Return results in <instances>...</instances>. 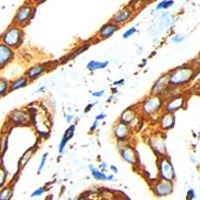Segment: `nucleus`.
Here are the masks:
<instances>
[{
  "label": "nucleus",
  "mask_w": 200,
  "mask_h": 200,
  "mask_svg": "<svg viewBox=\"0 0 200 200\" xmlns=\"http://www.w3.org/2000/svg\"><path fill=\"white\" fill-rule=\"evenodd\" d=\"M24 38V31L23 28L11 24L10 26L6 28V30L2 33L0 37V42L6 45L7 47L15 50L21 46Z\"/></svg>",
  "instance_id": "obj_1"
},
{
  "label": "nucleus",
  "mask_w": 200,
  "mask_h": 200,
  "mask_svg": "<svg viewBox=\"0 0 200 200\" xmlns=\"http://www.w3.org/2000/svg\"><path fill=\"white\" fill-rule=\"evenodd\" d=\"M194 70L190 66H182L172 70L167 74L168 87H180L190 81L193 77Z\"/></svg>",
  "instance_id": "obj_2"
},
{
  "label": "nucleus",
  "mask_w": 200,
  "mask_h": 200,
  "mask_svg": "<svg viewBox=\"0 0 200 200\" xmlns=\"http://www.w3.org/2000/svg\"><path fill=\"white\" fill-rule=\"evenodd\" d=\"M164 99L159 95H149L139 103V112L143 116H154L162 111Z\"/></svg>",
  "instance_id": "obj_3"
},
{
  "label": "nucleus",
  "mask_w": 200,
  "mask_h": 200,
  "mask_svg": "<svg viewBox=\"0 0 200 200\" xmlns=\"http://www.w3.org/2000/svg\"><path fill=\"white\" fill-rule=\"evenodd\" d=\"M34 13H35V7L31 4L25 3L21 5L16 11L15 16L12 20V24L21 28L25 27L33 18Z\"/></svg>",
  "instance_id": "obj_4"
},
{
  "label": "nucleus",
  "mask_w": 200,
  "mask_h": 200,
  "mask_svg": "<svg viewBox=\"0 0 200 200\" xmlns=\"http://www.w3.org/2000/svg\"><path fill=\"white\" fill-rule=\"evenodd\" d=\"M157 169H158L159 179L172 182L175 178V171L172 162L167 156H161L157 159Z\"/></svg>",
  "instance_id": "obj_5"
},
{
  "label": "nucleus",
  "mask_w": 200,
  "mask_h": 200,
  "mask_svg": "<svg viewBox=\"0 0 200 200\" xmlns=\"http://www.w3.org/2000/svg\"><path fill=\"white\" fill-rule=\"evenodd\" d=\"M151 189H152V192L155 196L164 197L172 193L173 184L172 182H168V181H165V180L159 179L152 184Z\"/></svg>",
  "instance_id": "obj_6"
},
{
  "label": "nucleus",
  "mask_w": 200,
  "mask_h": 200,
  "mask_svg": "<svg viewBox=\"0 0 200 200\" xmlns=\"http://www.w3.org/2000/svg\"><path fill=\"white\" fill-rule=\"evenodd\" d=\"M133 15H134L133 8H131V6L127 5V6L122 7L118 12H116L114 14L110 21L113 22L114 24L120 26V25H123L126 23V22L129 21V20L133 17Z\"/></svg>",
  "instance_id": "obj_7"
},
{
  "label": "nucleus",
  "mask_w": 200,
  "mask_h": 200,
  "mask_svg": "<svg viewBox=\"0 0 200 200\" xmlns=\"http://www.w3.org/2000/svg\"><path fill=\"white\" fill-rule=\"evenodd\" d=\"M185 104V97L182 95L173 96L167 100L163 104L162 111L166 113H175L184 106Z\"/></svg>",
  "instance_id": "obj_8"
},
{
  "label": "nucleus",
  "mask_w": 200,
  "mask_h": 200,
  "mask_svg": "<svg viewBox=\"0 0 200 200\" xmlns=\"http://www.w3.org/2000/svg\"><path fill=\"white\" fill-rule=\"evenodd\" d=\"M131 135V129L127 124L122 123V122L118 121L115 124V126L113 128V136L117 139V141L119 142H124L127 141L129 139Z\"/></svg>",
  "instance_id": "obj_9"
},
{
  "label": "nucleus",
  "mask_w": 200,
  "mask_h": 200,
  "mask_svg": "<svg viewBox=\"0 0 200 200\" xmlns=\"http://www.w3.org/2000/svg\"><path fill=\"white\" fill-rule=\"evenodd\" d=\"M120 154H121L122 159L125 162L129 163L131 165H138L139 164V158L138 154H137L136 150L134 149L132 146L129 145H123L121 148H119Z\"/></svg>",
  "instance_id": "obj_10"
},
{
  "label": "nucleus",
  "mask_w": 200,
  "mask_h": 200,
  "mask_svg": "<svg viewBox=\"0 0 200 200\" xmlns=\"http://www.w3.org/2000/svg\"><path fill=\"white\" fill-rule=\"evenodd\" d=\"M149 145L155 154L158 155V157L165 156V151H166V147H165V140L163 137L160 135H153L149 138Z\"/></svg>",
  "instance_id": "obj_11"
},
{
  "label": "nucleus",
  "mask_w": 200,
  "mask_h": 200,
  "mask_svg": "<svg viewBox=\"0 0 200 200\" xmlns=\"http://www.w3.org/2000/svg\"><path fill=\"white\" fill-rule=\"evenodd\" d=\"M14 56H15L14 50L0 42V70L9 64L13 60Z\"/></svg>",
  "instance_id": "obj_12"
},
{
  "label": "nucleus",
  "mask_w": 200,
  "mask_h": 200,
  "mask_svg": "<svg viewBox=\"0 0 200 200\" xmlns=\"http://www.w3.org/2000/svg\"><path fill=\"white\" fill-rule=\"evenodd\" d=\"M47 70H48V63L36 64L31 66L30 68H28V69L25 71L24 76L26 77L29 81H32V80L37 79L41 74L46 72Z\"/></svg>",
  "instance_id": "obj_13"
},
{
  "label": "nucleus",
  "mask_w": 200,
  "mask_h": 200,
  "mask_svg": "<svg viewBox=\"0 0 200 200\" xmlns=\"http://www.w3.org/2000/svg\"><path fill=\"white\" fill-rule=\"evenodd\" d=\"M168 88V81H167V74L162 75L154 82V84L151 87L150 95H159L162 96V94L166 92Z\"/></svg>",
  "instance_id": "obj_14"
},
{
  "label": "nucleus",
  "mask_w": 200,
  "mask_h": 200,
  "mask_svg": "<svg viewBox=\"0 0 200 200\" xmlns=\"http://www.w3.org/2000/svg\"><path fill=\"white\" fill-rule=\"evenodd\" d=\"M118 29H119L118 25L114 24L113 22L109 21L107 22V23H105L104 25H102V27L100 28L99 31L97 32L96 36L98 37L100 40H105L112 36Z\"/></svg>",
  "instance_id": "obj_15"
},
{
  "label": "nucleus",
  "mask_w": 200,
  "mask_h": 200,
  "mask_svg": "<svg viewBox=\"0 0 200 200\" xmlns=\"http://www.w3.org/2000/svg\"><path fill=\"white\" fill-rule=\"evenodd\" d=\"M9 119L15 125H26L27 122H29V114L22 109L14 110L10 113Z\"/></svg>",
  "instance_id": "obj_16"
},
{
  "label": "nucleus",
  "mask_w": 200,
  "mask_h": 200,
  "mask_svg": "<svg viewBox=\"0 0 200 200\" xmlns=\"http://www.w3.org/2000/svg\"><path fill=\"white\" fill-rule=\"evenodd\" d=\"M159 127L161 130H169L174 127L175 124V116L173 113L163 112L159 118Z\"/></svg>",
  "instance_id": "obj_17"
},
{
  "label": "nucleus",
  "mask_w": 200,
  "mask_h": 200,
  "mask_svg": "<svg viewBox=\"0 0 200 200\" xmlns=\"http://www.w3.org/2000/svg\"><path fill=\"white\" fill-rule=\"evenodd\" d=\"M138 111H137L134 107H129L127 109H125L123 112L121 113L119 118V121L122 122V123H125L127 125H129L130 123L135 120L137 117H138Z\"/></svg>",
  "instance_id": "obj_18"
},
{
  "label": "nucleus",
  "mask_w": 200,
  "mask_h": 200,
  "mask_svg": "<svg viewBox=\"0 0 200 200\" xmlns=\"http://www.w3.org/2000/svg\"><path fill=\"white\" fill-rule=\"evenodd\" d=\"M29 82L30 81L24 75L12 80V81L9 82V92L14 91V90H18L20 88H23L25 86H27V85L29 84Z\"/></svg>",
  "instance_id": "obj_19"
},
{
  "label": "nucleus",
  "mask_w": 200,
  "mask_h": 200,
  "mask_svg": "<svg viewBox=\"0 0 200 200\" xmlns=\"http://www.w3.org/2000/svg\"><path fill=\"white\" fill-rule=\"evenodd\" d=\"M109 64V61L108 60H105V61H97V60H91L86 65V68L89 71H96L99 69H104L106 68Z\"/></svg>",
  "instance_id": "obj_20"
},
{
  "label": "nucleus",
  "mask_w": 200,
  "mask_h": 200,
  "mask_svg": "<svg viewBox=\"0 0 200 200\" xmlns=\"http://www.w3.org/2000/svg\"><path fill=\"white\" fill-rule=\"evenodd\" d=\"M90 47V44L89 43H85L83 45H81V46H79L78 48H76V49H74L73 51H71L69 55H67V57L65 59V61H69L71 59H74L75 57H77L78 55H80L81 53H83L84 51H86L88 48Z\"/></svg>",
  "instance_id": "obj_21"
},
{
  "label": "nucleus",
  "mask_w": 200,
  "mask_h": 200,
  "mask_svg": "<svg viewBox=\"0 0 200 200\" xmlns=\"http://www.w3.org/2000/svg\"><path fill=\"white\" fill-rule=\"evenodd\" d=\"M88 168H89V171L93 178H95L96 180H100V181H105V180H106L107 175L104 172L100 171L98 168H96L95 166H93V165H89Z\"/></svg>",
  "instance_id": "obj_22"
},
{
  "label": "nucleus",
  "mask_w": 200,
  "mask_h": 200,
  "mask_svg": "<svg viewBox=\"0 0 200 200\" xmlns=\"http://www.w3.org/2000/svg\"><path fill=\"white\" fill-rule=\"evenodd\" d=\"M9 92V81L4 77H0V97H3Z\"/></svg>",
  "instance_id": "obj_23"
},
{
  "label": "nucleus",
  "mask_w": 200,
  "mask_h": 200,
  "mask_svg": "<svg viewBox=\"0 0 200 200\" xmlns=\"http://www.w3.org/2000/svg\"><path fill=\"white\" fill-rule=\"evenodd\" d=\"M12 196V190L9 187H3L0 190V200H9Z\"/></svg>",
  "instance_id": "obj_24"
},
{
  "label": "nucleus",
  "mask_w": 200,
  "mask_h": 200,
  "mask_svg": "<svg viewBox=\"0 0 200 200\" xmlns=\"http://www.w3.org/2000/svg\"><path fill=\"white\" fill-rule=\"evenodd\" d=\"M173 5H174V1H171V0H163V1L159 2V3L156 5V10L168 9V8L172 7Z\"/></svg>",
  "instance_id": "obj_25"
},
{
  "label": "nucleus",
  "mask_w": 200,
  "mask_h": 200,
  "mask_svg": "<svg viewBox=\"0 0 200 200\" xmlns=\"http://www.w3.org/2000/svg\"><path fill=\"white\" fill-rule=\"evenodd\" d=\"M75 128H76V125L75 124H71L70 126L68 127L66 130H65V133H64L63 136L68 140V141H69V140L73 137L74 133H75Z\"/></svg>",
  "instance_id": "obj_26"
},
{
  "label": "nucleus",
  "mask_w": 200,
  "mask_h": 200,
  "mask_svg": "<svg viewBox=\"0 0 200 200\" xmlns=\"http://www.w3.org/2000/svg\"><path fill=\"white\" fill-rule=\"evenodd\" d=\"M47 156H48V153H47V152H45V153L43 154V155H42L41 160H40V163H39V166H38V170H37V173H38V174L41 173V171L44 169L45 164H46Z\"/></svg>",
  "instance_id": "obj_27"
},
{
  "label": "nucleus",
  "mask_w": 200,
  "mask_h": 200,
  "mask_svg": "<svg viewBox=\"0 0 200 200\" xmlns=\"http://www.w3.org/2000/svg\"><path fill=\"white\" fill-rule=\"evenodd\" d=\"M6 179H7L6 171L2 167H0V188H3L5 182H6Z\"/></svg>",
  "instance_id": "obj_28"
},
{
  "label": "nucleus",
  "mask_w": 200,
  "mask_h": 200,
  "mask_svg": "<svg viewBox=\"0 0 200 200\" xmlns=\"http://www.w3.org/2000/svg\"><path fill=\"white\" fill-rule=\"evenodd\" d=\"M67 142H68V140L65 138V137L63 136L62 137V139L60 140V143H59V145H58V152L60 153V154H62L64 152V149H65V147H66V144H67Z\"/></svg>",
  "instance_id": "obj_29"
},
{
  "label": "nucleus",
  "mask_w": 200,
  "mask_h": 200,
  "mask_svg": "<svg viewBox=\"0 0 200 200\" xmlns=\"http://www.w3.org/2000/svg\"><path fill=\"white\" fill-rule=\"evenodd\" d=\"M135 32H136V27L133 26V27H131V28H129V29H127L126 31H125V32L123 33V35H122V37H123V39H127V38H129V37L132 36Z\"/></svg>",
  "instance_id": "obj_30"
},
{
  "label": "nucleus",
  "mask_w": 200,
  "mask_h": 200,
  "mask_svg": "<svg viewBox=\"0 0 200 200\" xmlns=\"http://www.w3.org/2000/svg\"><path fill=\"white\" fill-rule=\"evenodd\" d=\"M46 189H45V187H39V188H36V190H34L32 193H31L30 197H37V196H41L42 194H43Z\"/></svg>",
  "instance_id": "obj_31"
},
{
  "label": "nucleus",
  "mask_w": 200,
  "mask_h": 200,
  "mask_svg": "<svg viewBox=\"0 0 200 200\" xmlns=\"http://www.w3.org/2000/svg\"><path fill=\"white\" fill-rule=\"evenodd\" d=\"M171 40H172L173 43H180V42H182L184 40V36L181 35V34H175V35L171 38Z\"/></svg>",
  "instance_id": "obj_32"
},
{
  "label": "nucleus",
  "mask_w": 200,
  "mask_h": 200,
  "mask_svg": "<svg viewBox=\"0 0 200 200\" xmlns=\"http://www.w3.org/2000/svg\"><path fill=\"white\" fill-rule=\"evenodd\" d=\"M196 197V194L194 192L193 189H189L187 191V195H186V199L187 200H193Z\"/></svg>",
  "instance_id": "obj_33"
},
{
  "label": "nucleus",
  "mask_w": 200,
  "mask_h": 200,
  "mask_svg": "<svg viewBox=\"0 0 200 200\" xmlns=\"http://www.w3.org/2000/svg\"><path fill=\"white\" fill-rule=\"evenodd\" d=\"M105 93V90L102 89V90H99V91H95V92H91L93 97H96V98H100V97H102L104 95Z\"/></svg>",
  "instance_id": "obj_34"
},
{
  "label": "nucleus",
  "mask_w": 200,
  "mask_h": 200,
  "mask_svg": "<svg viewBox=\"0 0 200 200\" xmlns=\"http://www.w3.org/2000/svg\"><path fill=\"white\" fill-rule=\"evenodd\" d=\"M98 123H99V121H96V120H94V122H93L92 125H91L90 128H89V131L91 133L94 132V131L97 129V127H98Z\"/></svg>",
  "instance_id": "obj_35"
},
{
  "label": "nucleus",
  "mask_w": 200,
  "mask_h": 200,
  "mask_svg": "<svg viewBox=\"0 0 200 200\" xmlns=\"http://www.w3.org/2000/svg\"><path fill=\"white\" fill-rule=\"evenodd\" d=\"M105 118H106V114H105V113H99V114H97V115L95 116L96 121H101V120H103Z\"/></svg>",
  "instance_id": "obj_36"
},
{
  "label": "nucleus",
  "mask_w": 200,
  "mask_h": 200,
  "mask_svg": "<svg viewBox=\"0 0 200 200\" xmlns=\"http://www.w3.org/2000/svg\"><path fill=\"white\" fill-rule=\"evenodd\" d=\"M99 168H100V171H102V172H103V171H105L108 168V164L106 163V162H104V161H102L101 163H100V165H99Z\"/></svg>",
  "instance_id": "obj_37"
},
{
  "label": "nucleus",
  "mask_w": 200,
  "mask_h": 200,
  "mask_svg": "<svg viewBox=\"0 0 200 200\" xmlns=\"http://www.w3.org/2000/svg\"><path fill=\"white\" fill-rule=\"evenodd\" d=\"M73 118H74V117H73L72 114H68V115H66V121L68 122V123H71Z\"/></svg>",
  "instance_id": "obj_38"
},
{
  "label": "nucleus",
  "mask_w": 200,
  "mask_h": 200,
  "mask_svg": "<svg viewBox=\"0 0 200 200\" xmlns=\"http://www.w3.org/2000/svg\"><path fill=\"white\" fill-rule=\"evenodd\" d=\"M106 180L107 181H115V176L113 174H110V175L106 176Z\"/></svg>",
  "instance_id": "obj_39"
},
{
  "label": "nucleus",
  "mask_w": 200,
  "mask_h": 200,
  "mask_svg": "<svg viewBox=\"0 0 200 200\" xmlns=\"http://www.w3.org/2000/svg\"><path fill=\"white\" fill-rule=\"evenodd\" d=\"M110 170L112 171L114 174L118 173V168H117L116 166H114V165H111V166H110Z\"/></svg>",
  "instance_id": "obj_40"
},
{
  "label": "nucleus",
  "mask_w": 200,
  "mask_h": 200,
  "mask_svg": "<svg viewBox=\"0 0 200 200\" xmlns=\"http://www.w3.org/2000/svg\"><path fill=\"white\" fill-rule=\"evenodd\" d=\"M124 83V79H121V80H119V81H115L113 83V85L114 86H118V85H122Z\"/></svg>",
  "instance_id": "obj_41"
},
{
  "label": "nucleus",
  "mask_w": 200,
  "mask_h": 200,
  "mask_svg": "<svg viewBox=\"0 0 200 200\" xmlns=\"http://www.w3.org/2000/svg\"><path fill=\"white\" fill-rule=\"evenodd\" d=\"M94 105H95V103H90V104H88L87 106H86V108H85V110H84V112H88L90 109H91V107H93Z\"/></svg>",
  "instance_id": "obj_42"
},
{
  "label": "nucleus",
  "mask_w": 200,
  "mask_h": 200,
  "mask_svg": "<svg viewBox=\"0 0 200 200\" xmlns=\"http://www.w3.org/2000/svg\"><path fill=\"white\" fill-rule=\"evenodd\" d=\"M44 89H45V87L43 86V87H41V88H40V89H39L38 91H37V92H41V91H42V90H44Z\"/></svg>",
  "instance_id": "obj_43"
}]
</instances>
